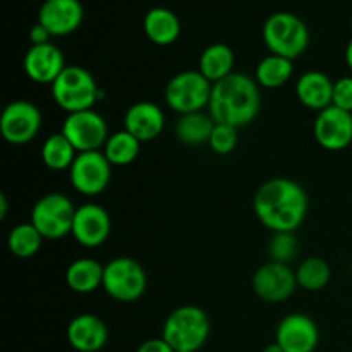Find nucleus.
Instances as JSON below:
<instances>
[{"mask_svg": "<svg viewBox=\"0 0 352 352\" xmlns=\"http://www.w3.org/2000/svg\"><path fill=\"white\" fill-rule=\"evenodd\" d=\"M253 210L261 226L272 232H294L308 213V195L292 179L274 177L258 188Z\"/></svg>", "mask_w": 352, "mask_h": 352, "instance_id": "nucleus-1", "label": "nucleus"}, {"mask_svg": "<svg viewBox=\"0 0 352 352\" xmlns=\"http://www.w3.org/2000/svg\"><path fill=\"white\" fill-rule=\"evenodd\" d=\"M260 109V86L250 76L234 72L222 81L213 82L208 110L217 124H229L239 129L253 122Z\"/></svg>", "mask_w": 352, "mask_h": 352, "instance_id": "nucleus-2", "label": "nucleus"}, {"mask_svg": "<svg viewBox=\"0 0 352 352\" xmlns=\"http://www.w3.org/2000/svg\"><path fill=\"white\" fill-rule=\"evenodd\" d=\"M210 337V318L198 306H179L167 316L162 339L175 352H198Z\"/></svg>", "mask_w": 352, "mask_h": 352, "instance_id": "nucleus-3", "label": "nucleus"}, {"mask_svg": "<svg viewBox=\"0 0 352 352\" xmlns=\"http://www.w3.org/2000/svg\"><path fill=\"white\" fill-rule=\"evenodd\" d=\"M263 41L274 55L294 60L309 45V30L301 17L292 12H275L265 21Z\"/></svg>", "mask_w": 352, "mask_h": 352, "instance_id": "nucleus-4", "label": "nucleus"}, {"mask_svg": "<svg viewBox=\"0 0 352 352\" xmlns=\"http://www.w3.org/2000/svg\"><path fill=\"white\" fill-rule=\"evenodd\" d=\"M100 89L95 78L81 65H67L52 85V96L64 112L91 110L98 102Z\"/></svg>", "mask_w": 352, "mask_h": 352, "instance_id": "nucleus-5", "label": "nucleus"}, {"mask_svg": "<svg viewBox=\"0 0 352 352\" xmlns=\"http://www.w3.org/2000/svg\"><path fill=\"white\" fill-rule=\"evenodd\" d=\"M212 86L199 71H182L165 86V102L179 116L203 112L210 103Z\"/></svg>", "mask_w": 352, "mask_h": 352, "instance_id": "nucleus-6", "label": "nucleus"}, {"mask_svg": "<svg viewBox=\"0 0 352 352\" xmlns=\"http://www.w3.org/2000/svg\"><path fill=\"white\" fill-rule=\"evenodd\" d=\"M74 205L62 192H48L34 203L31 210V223L43 239L57 241L72 232L76 215Z\"/></svg>", "mask_w": 352, "mask_h": 352, "instance_id": "nucleus-7", "label": "nucleus"}, {"mask_svg": "<svg viewBox=\"0 0 352 352\" xmlns=\"http://www.w3.org/2000/svg\"><path fill=\"white\" fill-rule=\"evenodd\" d=\"M148 285L146 274L136 260L127 256L113 258L103 270V291L119 302L141 299Z\"/></svg>", "mask_w": 352, "mask_h": 352, "instance_id": "nucleus-8", "label": "nucleus"}, {"mask_svg": "<svg viewBox=\"0 0 352 352\" xmlns=\"http://www.w3.org/2000/svg\"><path fill=\"white\" fill-rule=\"evenodd\" d=\"M62 134L71 141L78 153L98 151L109 140V126L105 119L95 110L67 113L62 124Z\"/></svg>", "mask_w": 352, "mask_h": 352, "instance_id": "nucleus-9", "label": "nucleus"}, {"mask_svg": "<svg viewBox=\"0 0 352 352\" xmlns=\"http://www.w3.org/2000/svg\"><path fill=\"white\" fill-rule=\"evenodd\" d=\"M71 184L79 195L98 196L109 188L112 179V165L103 151L78 153L74 164L69 168Z\"/></svg>", "mask_w": 352, "mask_h": 352, "instance_id": "nucleus-10", "label": "nucleus"}, {"mask_svg": "<svg viewBox=\"0 0 352 352\" xmlns=\"http://www.w3.org/2000/svg\"><path fill=\"white\" fill-rule=\"evenodd\" d=\"M41 122H43V117L34 103L16 100L3 109L2 117H0V133L7 143L21 146L38 136Z\"/></svg>", "mask_w": 352, "mask_h": 352, "instance_id": "nucleus-11", "label": "nucleus"}, {"mask_svg": "<svg viewBox=\"0 0 352 352\" xmlns=\"http://www.w3.org/2000/svg\"><path fill=\"white\" fill-rule=\"evenodd\" d=\"M298 287L296 272L278 261H267L253 275L254 294L270 305L287 301Z\"/></svg>", "mask_w": 352, "mask_h": 352, "instance_id": "nucleus-12", "label": "nucleus"}, {"mask_svg": "<svg viewBox=\"0 0 352 352\" xmlns=\"http://www.w3.org/2000/svg\"><path fill=\"white\" fill-rule=\"evenodd\" d=\"M316 143L329 151L346 150L352 143V113L330 105L318 112L313 126Z\"/></svg>", "mask_w": 352, "mask_h": 352, "instance_id": "nucleus-13", "label": "nucleus"}, {"mask_svg": "<svg viewBox=\"0 0 352 352\" xmlns=\"http://www.w3.org/2000/svg\"><path fill=\"white\" fill-rule=\"evenodd\" d=\"M275 342L285 352H315L320 342L318 327L308 315L292 313L278 323Z\"/></svg>", "mask_w": 352, "mask_h": 352, "instance_id": "nucleus-14", "label": "nucleus"}, {"mask_svg": "<svg viewBox=\"0 0 352 352\" xmlns=\"http://www.w3.org/2000/svg\"><path fill=\"white\" fill-rule=\"evenodd\" d=\"M112 220L109 212L95 203H88L76 210L72 222V236L81 246L98 248L109 239Z\"/></svg>", "mask_w": 352, "mask_h": 352, "instance_id": "nucleus-15", "label": "nucleus"}, {"mask_svg": "<svg viewBox=\"0 0 352 352\" xmlns=\"http://www.w3.org/2000/svg\"><path fill=\"white\" fill-rule=\"evenodd\" d=\"M85 19V7L79 0H45L38 10V23L43 24L52 36L74 33Z\"/></svg>", "mask_w": 352, "mask_h": 352, "instance_id": "nucleus-16", "label": "nucleus"}, {"mask_svg": "<svg viewBox=\"0 0 352 352\" xmlns=\"http://www.w3.org/2000/svg\"><path fill=\"white\" fill-rule=\"evenodd\" d=\"M24 72L36 85H54L67 65L60 48L54 43L31 45L24 55Z\"/></svg>", "mask_w": 352, "mask_h": 352, "instance_id": "nucleus-17", "label": "nucleus"}, {"mask_svg": "<svg viewBox=\"0 0 352 352\" xmlns=\"http://www.w3.org/2000/svg\"><path fill=\"white\" fill-rule=\"evenodd\" d=\"M165 127V113L157 103L138 102L124 116V129L141 143L157 140Z\"/></svg>", "mask_w": 352, "mask_h": 352, "instance_id": "nucleus-18", "label": "nucleus"}, {"mask_svg": "<svg viewBox=\"0 0 352 352\" xmlns=\"http://www.w3.org/2000/svg\"><path fill=\"white\" fill-rule=\"evenodd\" d=\"M67 340L78 352H98L109 340V329L98 316L82 313L69 322Z\"/></svg>", "mask_w": 352, "mask_h": 352, "instance_id": "nucleus-19", "label": "nucleus"}, {"mask_svg": "<svg viewBox=\"0 0 352 352\" xmlns=\"http://www.w3.org/2000/svg\"><path fill=\"white\" fill-rule=\"evenodd\" d=\"M296 96L309 110L322 112L332 105L333 81L320 71H308L296 82Z\"/></svg>", "mask_w": 352, "mask_h": 352, "instance_id": "nucleus-20", "label": "nucleus"}, {"mask_svg": "<svg viewBox=\"0 0 352 352\" xmlns=\"http://www.w3.org/2000/svg\"><path fill=\"white\" fill-rule=\"evenodd\" d=\"M143 30L151 43L168 47L181 36V21L167 7H153L144 16Z\"/></svg>", "mask_w": 352, "mask_h": 352, "instance_id": "nucleus-21", "label": "nucleus"}, {"mask_svg": "<svg viewBox=\"0 0 352 352\" xmlns=\"http://www.w3.org/2000/svg\"><path fill=\"white\" fill-rule=\"evenodd\" d=\"M103 270L105 267L93 258H78L67 267L65 284L78 294H91L103 285Z\"/></svg>", "mask_w": 352, "mask_h": 352, "instance_id": "nucleus-22", "label": "nucleus"}, {"mask_svg": "<svg viewBox=\"0 0 352 352\" xmlns=\"http://www.w3.org/2000/svg\"><path fill=\"white\" fill-rule=\"evenodd\" d=\"M234 64H236V55L232 48L226 43H213L199 55L198 71L213 85L234 74Z\"/></svg>", "mask_w": 352, "mask_h": 352, "instance_id": "nucleus-23", "label": "nucleus"}, {"mask_svg": "<svg viewBox=\"0 0 352 352\" xmlns=\"http://www.w3.org/2000/svg\"><path fill=\"white\" fill-rule=\"evenodd\" d=\"M215 127V120L212 116H206L203 112L186 113L179 117L175 124V136L181 143L189 144V146H199L210 141L212 131Z\"/></svg>", "mask_w": 352, "mask_h": 352, "instance_id": "nucleus-24", "label": "nucleus"}, {"mask_svg": "<svg viewBox=\"0 0 352 352\" xmlns=\"http://www.w3.org/2000/svg\"><path fill=\"white\" fill-rule=\"evenodd\" d=\"M292 62L294 60H289V58L280 57V55H267L256 65L254 81L258 82V86L267 89H277L280 86L287 85V81L294 74V64Z\"/></svg>", "mask_w": 352, "mask_h": 352, "instance_id": "nucleus-25", "label": "nucleus"}, {"mask_svg": "<svg viewBox=\"0 0 352 352\" xmlns=\"http://www.w3.org/2000/svg\"><path fill=\"white\" fill-rule=\"evenodd\" d=\"M78 151L62 133L50 134L41 146V160L50 170H69L74 164Z\"/></svg>", "mask_w": 352, "mask_h": 352, "instance_id": "nucleus-26", "label": "nucleus"}, {"mask_svg": "<svg viewBox=\"0 0 352 352\" xmlns=\"http://www.w3.org/2000/svg\"><path fill=\"white\" fill-rule=\"evenodd\" d=\"M140 151L141 141H138L126 129L110 134L105 146H103V155H105L107 160L110 162L112 167H126V165H131L140 157Z\"/></svg>", "mask_w": 352, "mask_h": 352, "instance_id": "nucleus-27", "label": "nucleus"}, {"mask_svg": "<svg viewBox=\"0 0 352 352\" xmlns=\"http://www.w3.org/2000/svg\"><path fill=\"white\" fill-rule=\"evenodd\" d=\"M298 285L305 291L316 292L325 289L332 280V268L323 258L309 256L299 263L296 270Z\"/></svg>", "mask_w": 352, "mask_h": 352, "instance_id": "nucleus-28", "label": "nucleus"}, {"mask_svg": "<svg viewBox=\"0 0 352 352\" xmlns=\"http://www.w3.org/2000/svg\"><path fill=\"white\" fill-rule=\"evenodd\" d=\"M41 244H43V236L31 222L16 226L7 237V246L10 253L23 260L34 256L41 250Z\"/></svg>", "mask_w": 352, "mask_h": 352, "instance_id": "nucleus-29", "label": "nucleus"}, {"mask_svg": "<svg viewBox=\"0 0 352 352\" xmlns=\"http://www.w3.org/2000/svg\"><path fill=\"white\" fill-rule=\"evenodd\" d=\"M298 254V239L294 232H274L268 241V256L270 261L289 265Z\"/></svg>", "mask_w": 352, "mask_h": 352, "instance_id": "nucleus-30", "label": "nucleus"}, {"mask_svg": "<svg viewBox=\"0 0 352 352\" xmlns=\"http://www.w3.org/2000/svg\"><path fill=\"white\" fill-rule=\"evenodd\" d=\"M237 136L236 127L229 126V124H217L212 131V136H210V148H212L213 153L217 155H230L237 146Z\"/></svg>", "mask_w": 352, "mask_h": 352, "instance_id": "nucleus-31", "label": "nucleus"}, {"mask_svg": "<svg viewBox=\"0 0 352 352\" xmlns=\"http://www.w3.org/2000/svg\"><path fill=\"white\" fill-rule=\"evenodd\" d=\"M332 105L352 113V76L333 81Z\"/></svg>", "mask_w": 352, "mask_h": 352, "instance_id": "nucleus-32", "label": "nucleus"}, {"mask_svg": "<svg viewBox=\"0 0 352 352\" xmlns=\"http://www.w3.org/2000/svg\"><path fill=\"white\" fill-rule=\"evenodd\" d=\"M136 352H175V351L172 349V347L168 346L162 337H158V339L144 340V342L138 347Z\"/></svg>", "mask_w": 352, "mask_h": 352, "instance_id": "nucleus-33", "label": "nucleus"}, {"mask_svg": "<svg viewBox=\"0 0 352 352\" xmlns=\"http://www.w3.org/2000/svg\"><path fill=\"white\" fill-rule=\"evenodd\" d=\"M50 31L43 26V24L36 23L33 28L30 30V40L31 45H45V43H50Z\"/></svg>", "mask_w": 352, "mask_h": 352, "instance_id": "nucleus-34", "label": "nucleus"}, {"mask_svg": "<svg viewBox=\"0 0 352 352\" xmlns=\"http://www.w3.org/2000/svg\"><path fill=\"white\" fill-rule=\"evenodd\" d=\"M7 210H9V201H7V196L3 192H0V220H6Z\"/></svg>", "mask_w": 352, "mask_h": 352, "instance_id": "nucleus-35", "label": "nucleus"}, {"mask_svg": "<svg viewBox=\"0 0 352 352\" xmlns=\"http://www.w3.org/2000/svg\"><path fill=\"white\" fill-rule=\"evenodd\" d=\"M344 57H346V64H347V67L351 69V72H352V40L349 41V43H347V47H346V54H344Z\"/></svg>", "mask_w": 352, "mask_h": 352, "instance_id": "nucleus-36", "label": "nucleus"}, {"mask_svg": "<svg viewBox=\"0 0 352 352\" xmlns=\"http://www.w3.org/2000/svg\"><path fill=\"white\" fill-rule=\"evenodd\" d=\"M263 352H285V351L282 349L277 342H272V344H268V346H265Z\"/></svg>", "mask_w": 352, "mask_h": 352, "instance_id": "nucleus-37", "label": "nucleus"}, {"mask_svg": "<svg viewBox=\"0 0 352 352\" xmlns=\"http://www.w3.org/2000/svg\"><path fill=\"white\" fill-rule=\"evenodd\" d=\"M351 30H352V19H351Z\"/></svg>", "mask_w": 352, "mask_h": 352, "instance_id": "nucleus-38", "label": "nucleus"}]
</instances>
